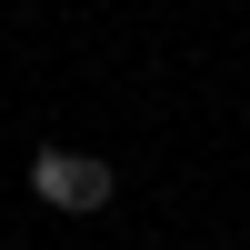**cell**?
<instances>
[{"mask_svg": "<svg viewBox=\"0 0 250 250\" xmlns=\"http://www.w3.org/2000/svg\"><path fill=\"white\" fill-rule=\"evenodd\" d=\"M30 190L50 200V210H110L120 180H110V160H100V150H60V140H50V150L30 160Z\"/></svg>", "mask_w": 250, "mask_h": 250, "instance_id": "obj_1", "label": "cell"}]
</instances>
